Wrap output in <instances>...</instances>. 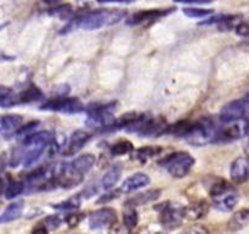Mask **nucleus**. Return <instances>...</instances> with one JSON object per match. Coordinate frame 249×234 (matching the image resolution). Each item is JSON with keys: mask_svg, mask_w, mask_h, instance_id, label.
Here are the masks:
<instances>
[{"mask_svg": "<svg viewBox=\"0 0 249 234\" xmlns=\"http://www.w3.org/2000/svg\"><path fill=\"white\" fill-rule=\"evenodd\" d=\"M124 17H125V11L121 9L97 10V11L88 12V14L78 17L74 23L75 26L80 27L85 31H95V29H100L102 27L118 23Z\"/></svg>", "mask_w": 249, "mask_h": 234, "instance_id": "f257e3e1", "label": "nucleus"}, {"mask_svg": "<svg viewBox=\"0 0 249 234\" xmlns=\"http://www.w3.org/2000/svg\"><path fill=\"white\" fill-rule=\"evenodd\" d=\"M211 196L215 209L223 212L232 211L238 204L240 195L230 183L224 179H218L211 188Z\"/></svg>", "mask_w": 249, "mask_h": 234, "instance_id": "f03ea898", "label": "nucleus"}, {"mask_svg": "<svg viewBox=\"0 0 249 234\" xmlns=\"http://www.w3.org/2000/svg\"><path fill=\"white\" fill-rule=\"evenodd\" d=\"M160 165L168 171L172 177L184 178L189 175L195 166V158L186 151H179L165 157Z\"/></svg>", "mask_w": 249, "mask_h": 234, "instance_id": "7ed1b4c3", "label": "nucleus"}, {"mask_svg": "<svg viewBox=\"0 0 249 234\" xmlns=\"http://www.w3.org/2000/svg\"><path fill=\"white\" fill-rule=\"evenodd\" d=\"M216 128L214 122L211 118H202L199 121L194 122L190 133L186 136V140L194 145L202 146L208 143H213L215 136Z\"/></svg>", "mask_w": 249, "mask_h": 234, "instance_id": "20e7f679", "label": "nucleus"}, {"mask_svg": "<svg viewBox=\"0 0 249 234\" xmlns=\"http://www.w3.org/2000/svg\"><path fill=\"white\" fill-rule=\"evenodd\" d=\"M160 210V221L163 228L168 231L177 229L181 226L185 218V207L175 202H165L157 207Z\"/></svg>", "mask_w": 249, "mask_h": 234, "instance_id": "39448f33", "label": "nucleus"}, {"mask_svg": "<svg viewBox=\"0 0 249 234\" xmlns=\"http://www.w3.org/2000/svg\"><path fill=\"white\" fill-rule=\"evenodd\" d=\"M249 133V119L225 123L220 128H216L213 143H230L238 140Z\"/></svg>", "mask_w": 249, "mask_h": 234, "instance_id": "423d86ee", "label": "nucleus"}, {"mask_svg": "<svg viewBox=\"0 0 249 234\" xmlns=\"http://www.w3.org/2000/svg\"><path fill=\"white\" fill-rule=\"evenodd\" d=\"M249 116V100L248 99H237L233 101L228 102L223 109L220 110L221 121L224 123H231V122L242 121L248 119Z\"/></svg>", "mask_w": 249, "mask_h": 234, "instance_id": "0eeeda50", "label": "nucleus"}, {"mask_svg": "<svg viewBox=\"0 0 249 234\" xmlns=\"http://www.w3.org/2000/svg\"><path fill=\"white\" fill-rule=\"evenodd\" d=\"M83 104L77 98H53L41 105V110L58 111L65 114H77L83 111Z\"/></svg>", "mask_w": 249, "mask_h": 234, "instance_id": "6e6552de", "label": "nucleus"}, {"mask_svg": "<svg viewBox=\"0 0 249 234\" xmlns=\"http://www.w3.org/2000/svg\"><path fill=\"white\" fill-rule=\"evenodd\" d=\"M117 222V214L111 207H104L94 211L89 216V226L92 229L109 228Z\"/></svg>", "mask_w": 249, "mask_h": 234, "instance_id": "1a4fd4ad", "label": "nucleus"}, {"mask_svg": "<svg viewBox=\"0 0 249 234\" xmlns=\"http://www.w3.org/2000/svg\"><path fill=\"white\" fill-rule=\"evenodd\" d=\"M172 9H151V10H141V11L135 12L134 15H131L128 20H126V23L130 24V26H139V24H145L148 22H153L156 20H160V17L165 16V15L170 14Z\"/></svg>", "mask_w": 249, "mask_h": 234, "instance_id": "9d476101", "label": "nucleus"}, {"mask_svg": "<svg viewBox=\"0 0 249 234\" xmlns=\"http://www.w3.org/2000/svg\"><path fill=\"white\" fill-rule=\"evenodd\" d=\"M230 177L232 182L237 184L247 182L249 179V157L240 156L233 160L230 167Z\"/></svg>", "mask_w": 249, "mask_h": 234, "instance_id": "9b49d317", "label": "nucleus"}, {"mask_svg": "<svg viewBox=\"0 0 249 234\" xmlns=\"http://www.w3.org/2000/svg\"><path fill=\"white\" fill-rule=\"evenodd\" d=\"M167 129V122H165L164 118H162V117H152V118H150L148 117L138 134H140L141 136L152 138V136H158L162 133H165Z\"/></svg>", "mask_w": 249, "mask_h": 234, "instance_id": "f8f14e48", "label": "nucleus"}, {"mask_svg": "<svg viewBox=\"0 0 249 234\" xmlns=\"http://www.w3.org/2000/svg\"><path fill=\"white\" fill-rule=\"evenodd\" d=\"M114 106H116V104H114V102H111V104L91 107V109L88 110L89 118L92 119L94 122H97V123L109 124L111 123L109 121H111L112 116H113Z\"/></svg>", "mask_w": 249, "mask_h": 234, "instance_id": "ddd939ff", "label": "nucleus"}, {"mask_svg": "<svg viewBox=\"0 0 249 234\" xmlns=\"http://www.w3.org/2000/svg\"><path fill=\"white\" fill-rule=\"evenodd\" d=\"M90 139V134L85 131H77L70 136L68 144L65 146V151L63 155L66 156H72L75 155L79 150L84 148L87 141Z\"/></svg>", "mask_w": 249, "mask_h": 234, "instance_id": "4468645a", "label": "nucleus"}, {"mask_svg": "<svg viewBox=\"0 0 249 234\" xmlns=\"http://www.w3.org/2000/svg\"><path fill=\"white\" fill-rule=\"evenodd\" d=\"M151 179L146 173L142 172H138L131 175L130 177L126 178L125 180L123 182L121 187V192L124 193H133L136 192L139 189H142V188L147 187L150 184Z\"/></svg>", "mask_w": 249, "mask_h": 234, "instance_id": "2eb2a0df", "label": "nucleus"}, {"mask_svg": "<svg viewBox=\"0 0 249 234\" xmlns=\"http://www.w3.org/2000/svg\"><path fill=\"white\" fill-rule=\"evenodd\" d=\"M23 123V118L19 115H7L0 118V133L11 134L18 132Z\"/></svg>", "mask_w": 249, "mask_h": 234, "instance_id": "dca6fc26", "label": "nucleus"}, {"mask_svg": "<svg viewBox=\"0 0 249 234\" xmlns=\"http://www.w3.org/2000/svg\"><path fill=\"white\" fill-rule=\"evenodd\" d=\"M209 211V205L206 200H198V201H195L192 204H190L189 206L185 207V217L189 219H196L202 218V217L206 216Z\"/></svg>", "mask_w": 249, "mask_h": 234, "instance_id": "f3484780", "label": "nucleus"}, {"mask_svg": "<svg viewBox=\"0 0 249 234\" xmlns=\"http://www.w3.org/2000/svg\"><path fill=\"white\" fill-rule=\"evenodd\" d=\"M160 192L157 189H155V190L152 189V190H147V192H145V193H140V194L135 195L134 197L129 199L128 201H126L125 206L126 207H134V209H135L136 206L145 205V204H147V202H151V201H153V200L158 199V197H160Z\"/></svg>", "mask_w": 249, "mask_h": 234, "instance_id": "a211bd4d", "label": "nucleus"}, {"mask_svg": "<svg viewBox=\"0 0 249 234\" xmlns=\"http://www.w3.org/2000/svg\"><path fill=\"white\" fill-rule=\"evenodd\" d=\"M24 202L23 201H16L10 204L9 206L5 209V211L0 214V223H9V222L15 221L18 218L23 211Z\"/></svg>", "mask_w": 249, "mask_h": 234, "instance_id": "6ab92c4d", "label": "nucleus"}, {"mask_svg": "<svg viewBox=\"0 0 249 234\" xmlns=\"http://www.w3.org/2000/svg\"><path fill=\"white\" fill-rule=\"evenodd\" d=\"M122 176V166L113 165L106 173L104 175L101 180V185L105 190H109L118 183Z\"/></svg>", "mask_w": 249, "mask_h": 234, "instance_id": "aec40b11", "label": "nucleus"}, {"mask_svg": "<svg viewBox=\"0 0 249 234\" xmlns=\"http://www.w3.org/2000/svg\"><path fill=\"white\" fill-rule=\"evenodd\" d=\"M247 226H249V209L240 210L229 221V228L231 231H240Z\"/></svg>", "mask_w": 249, "mask_h": 234, "instance_id": "412c9836", "label": "nucleus"}, {"mask_svg": "<svg viewBox=\"0 0 249 234\" xmlns=\"http://www.w3.org/2000/svg\"><path fill=\"white\" fill-rule=\"evenodd\" d=\"M46 148H28L26 153L22 156V163L24 167H31V166L36 165L41 157L43 153L45 151Z\"/></svg>", "mask_w": 249, "mask_h": 234, "instance_id": "4be33fe9", "label": "nucleus"}, {"mask_svg": "<svg viewBox=\"0 0 249 234\" xmlns=\"http://www.w3.org/2000/svg\"><path fill=\"white\" fill-rule=\"evenodd\" d=\"M43 98V93L36 85H31L18 95V102H33Z\"/></svg>", "mask_w": 249, "mask_h": 234, "instance_id": "5701e85b", "label": "nucleus"}, {"mask_svg": "<svg viewBox=\"0 0 249 234\" xmlns=\"http://www.w3.org/2000/svg\"><path fill=\"white\" fill-rule=\"evenodd\" d=\"M18 102V97H15L12 89L0 85V106L9 107Z\"/></svg>", "mask_w": 249, "mask_h": 234, "instance_id": "b1692460", "label": "nucleus"}, {"mask_svg": "<svg viewBox=\"0 0 249 234\" xmlns=\"http://www.w3.org/2000/svg\"><path fill=\"white\" fill-rule=\"evenodd\" d=\"M24 190V183L19 182V180H14L7 185L6 190H5V197L7 200H12L21 195Z\"/></svg>", "mask_w": 249, "mask_h": 234, "instance_id": "393cba45", "label": "nucleus"}, {"mask_svg": "<svg viewBox=\"0 0 249 234\" xmlns=\"http://www.w3.org/2000/svg\"><path fill=\"white\" fill-rule=\"evenodd\" d=\"M182 11L186 16L192 17V19H203L213 14V10L203 9V7H185Z\"/></svg>", "mask_w": 249, "mask_h": 234, "instance_id": "a878e982", "label": "nucleus"}, {"mask_svg": "<svg viewBox=\"0 0 249 234\" xmlns=\"http://www.w3.org/2000/svg\"><path fill=\"white\" fill-rule=\"evenodd\" d=\"M123 219H124L123 223L125 224L129 229L135 228L136 224H138V221H139L138 212H136V210L134 209V207H126L125 212H124Z\"/></svg>", "mask_w": 249, "mask_h": 234, "instance_id": "bb28decb", "label": "nucleus"}, {"mask_svg": "<svg viewBox=\"0 0 249 234\" xmlns=\"http://www.w3.org/2000/svg\"><path fill=\"white\" fill-rule=\"evenodd\" d=\"M80 195H75V196L70 197L68 200H65V201L60 202V204L55 205V209L57 210H63V211H70V210H75L79 207L80 205Z\"/></svg>", "mask_w": 249, "mask_h": 234, "instance_id": "cd10ccee", "label": "nucleus"}, {"mask_svg": "<svg viewBox=\"0 0 249 234\" xmlns=\"http://www.w3.org/2000/svg\"><path fill=\"white\" fill-rule=\"evenodd\" d=\"M133 144L128 140L119 141V143L114 144L111 148V153L113 155H124V154H129L133 151Z\"/></svg>", "mask_w": 249, "mask_h": 234, "instance_id": "c85d7f7f", "label": "nucleus"}, {"mask_svg": "<svg viewBox=\"0 0 249 234\" xmlns=\"http://www.w3.org/2000/svg\"><path fill=\"white\" fill-rule=\"evenodd\" d=\"M158 151H160V149L156 148H148V146L147 148H141L136 151V158H139L141 161H146L147 158L155 156Z\"/></svg>", "mask_w": 249, "mask_h": 234, "instance_id": "c756f323", "label": "nucleus"}, {"mask_svg": "<svg viewBox=\"0 0 249 234\" xmlns=\"http://www.w3.org/2000/svg\"><path fill=\"white\" fill-rule=\"evenodd\" d=\"M108 234H131V229H129L124 223L116 222L108 228Z\"/></svg>", "mask_w": 249, "mask_h": 234, "instance_id": "7c9ffc66", "label": "nucleus"}, {"mask_svg": "<svg viewBox=\"0 0 249 234\" xmlns=\"http://www.w3.org/2000/svg\"><path fill=\"white\" fill-rule=\"evenodd\" d=\"M180 234H209V232L206 227L201 226V224H192V226L185 228Z\"/></svg>", "mask_w": 249, "mask_h": 234, "instance_id": "2f4dec72", "label": "nucleus"}, {"mask_svg": "<svg viewBox=\"0 0 249 234\" xmlns=\"http://www.w3.org/2000/svg\"><path fill=\"white\" fill-rule=\"evenodd\" d=\"M236 33L243 38H249V19L248 20H241L240 23L236 27Z\"/></svg>", "mask_w": 249, "mask_h": 234, "instance_id": "473e14b6", "label": "nucleus"}, {"mask_svg": "<svg viewBox=\"0 0 249 234\" xmlns=\"http://www.w3.org/2000/svg\"><path fill=\"white\" fill-rule=\"evenodd\" d=\"M60 224H61V218L58 216H56V214H53V216H49L44 219V227H46L48 231L49 229L57 228Z\"/></svg>", "mask_w": 249, "mask_h": 234, "instance_id": "72a5a7b5", "label": "nucleus"}, {"mask_svg": "<svg viewBox=\"0 0 249 234\" xmlns=\"http://www.w3.org/2000/svg\"><path fill=\"white\" fill-rule=\"evenodd\" d=\"M82 219V214H70L68 217V223L72 224V226H75V224L79 223V221Z\"/></svg>", "mask_w": 249, "mask_h": 234, "instance_id": "f704fd0d", "label": "nucleus"}, {"mask_svg": "<svg viewBox=\"0 0 249 234\" xmlns=\"http://www.w3.org/2000/svg\"><path fill=\"white\" fill-rule=\"evenodd\" d=\"M32 234H49V232H48V228H46V227L40 226V227H38V228L34 229V231L32 232Z\"/></svg>", "mask_w": 249, "mask_h": 234, "instance_id": "c9c22d12", "label": "nucleus"}, {"mask_svg": "<svg viewBox=\"0 0 249 234\" xmlns=\"http://www.w3.org/2000/svg\"><path fill=\"white\" fill-rule=\"evenodd\" d=\"M1 189H2V180L0 179V192H1Z\"/></svg>", "mask_w": 249, "mask_h": 234, "instance_id": "e433bc0d", "label": "nucleus"}, {"mask_svg": "<svg viewBox=\"0 0 249 234\" xmlns=\"http://www.w3.org/2000/svg\"><path fill=\"white\" fill-rule=\"evenodd\" d=\"M152 234H163V233H160V232H156V233H152Z\"/></svg>", "mask_w": 249, "mask_h": 234, "instance_id": "4c0bfd02", "label": "nucleus"}]
</instances>
